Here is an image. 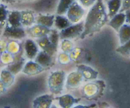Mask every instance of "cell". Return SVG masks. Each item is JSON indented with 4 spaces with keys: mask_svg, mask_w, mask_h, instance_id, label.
<instances>
[{
    "mask_svg": "<svg viewBox=\"0 0 130 108\" xmlns=\"http://www.w3.org/2000/svg\"><path fill=\"white\" fill-rule=\"evenodd\" d=\"M77 69H78L79 72H80L82 75V76H83L86 80H92V79H95L97 78L98 72L88 66L80 65L77 66Z\"/></svg>",
    "mask_w": 130,
    "mask_h": 108,
    "instance_id": "10",
    "label": "cell"
},
{
    "mask_svg": "<svg viewBox=\"0 0 130 108\" xmlns=\"http://www.w3.org/2000/svg\"><path fill=\"white\" fill-rule=\"evenodd\" d=\"M21 22L24 25H30L34 22L33 15L30 12H22Z\"/></svg>",
    "mask_w": 130,
    "mask_h": 108,
    "instance_id": "19",
    "label": "cell"
},
{
    "mask_svg": "<svg viewBox=\"0 0 130 108\" xmlns=\"http://www.w3.org/2000/svg\"><path fill=\"white\" fill-rule=\"evenodd\" d=\"M8 11L6 6L3 5H0V24L5 21L7 18Z\"/></svg>",
    "mask_w": 130,
    "mask_h": 108,
    "instance_id": "22",
    "label": "cell"
},
{
    "mask_svg": "<svg viewBox=\"0 0 130 108\" xmlns=\"http://www.w3.org/2000/svg\"><path fill=\"white\" fill-rule=\"evenodd\" d=\"M116 51L123 55H130V39L126 43L122 44L120 47L117 48Z\"/></svg>",
    "mask_w": 130,
    "mask_h": 108,
    "instance_id": "20",
    "label": "cell"
},
{
    "mask_svg": "<svg viewBox=\"0 0 130 108\" xmlns=\"http://www.w3.org/2000/svg\"><path fill=\"white\" fill-rule=\"evenodd\" d=\"M85 27L83 22H81L75 25H71L68 27L61 30L60 33V38L61 39H74L76 38H79L83 33Z\"/></svg>",
    "mask_w": 130,
    "mask_h": 108,
    "instance_id": "2",
    "label": "cell"
},
{
    "mask_svg": "<svg viewBox=\"0 0 130 108\" xmlns=\"http://www.w3.org/2000/svg\"><path fill=\"white\" fill-rule=\"evenodd\" d=\"M50 30L48 29V27L38 25V24L29 30V34H31L32 36L35 37V38H37V37L41 38V37L47 35L50 33Z\"/></svg>",
    "mask_w": 130,
    "mask_h": 108,
    "instance_id": "13",
    "label": "cell"
},
{
    "mask_svg": "<svg viewBox=\"0 0 130 108\" xmlns=\"http://www.w3.org/2000/svg\"><path fill=\"white\" fill-rule=\"evenodd\" d=\"M119 39L121 44H124L130 39V25L123 24L119 31Z\"/></svg>",
    "mask_w": 130,
    "mask_h": 108,
    "instance_id": "16",
    "label": "cell"
},
{
    "mask_svg": "<svg viewBox=\"0 0 130 108\" xmlns=\"http://www.w3.org/2000/svg\"><path fill=\"white\" fill-rule=\"evenodd\" d=\"M105 1H109V0H105Z\"/></svg>",
    "mask_w": 130,
    "mask_h": 108,
    "instance_id": "27",
    "label": "cell"
},
{
    "mask_svg": "<svg viewBox=\"0 0 130 108\" xmlns=\"http://www.w3.org/2000/svg\"><path fill=\"white\" fill-rule=\"evenodd\" d=\"M54 22L55 26L60 30L66 29L71 25V21L69 20L68 18H66V17L60 15H57L55 17V20Z\"/></svg>",
    "mask_w": 130,
    "mask_h": 108,
    "instance_id": "17",
    "label": "cell"
},
{
    "mask_svg": "<svg viewBox=\"0 0 130 108\" xmlns=\"http://www.w3.org/2000/svg\"><path fill=\"white\" fill-rule=\"evenodd\" d=\"M36 60L39 65L44 67L50 66L52 64V56L50 55L44 51L40 52L38 53V55H37Z\"/></svg>",
    "mask_w": 130,
    "mask_h": 108,
    "instance_id": "14",
    "label": "cell"
},
{
    "mask_svg": "<svg viewBox=\"0 0 130 108\" xmlns=\"http://www.w3.org/2000/svg\"><path fill=\"white\" fill-rule=\"evenodd\" d=\"M3 35L8 38H13V39H21L25 37V33L24 29L20 27H15L7 26L4 31Z\"/></svg>",
    "mask_w": 130,
    "mask_h": 108,
    "instance_id": "6",
    "label": "cell"
},
{
    "mask_svg": "<svg viewBox=\"0 0 130 108\" xmlns=\"http://www.w3.org/2000/svg\"><path fill=\"white\" fill-rule=\"evenodd\" d=\"M5 1H9V0H5Z\"/></svg>",
    "mask_w": 130,
    "mask_h": 108,
    "instance_id": "26",
    "label": "cell"
},
{
    "mask_svg": "<svg viewBox=\"0 0 130 108\" xmlns=\"http://www.w3.org/2000/svg\"><path fill=\"white\" fill-rule=\"evenodd\" d=\"M75 1V0H60L57 10V13L60 15H63L67 13L69 8Z\"/></svg>",
    "mask_w": 130,
    "mask_h": 108,
    "instance_id": "18",
    "label": "cell"
},
{
    "mask_svg": "<svg viewBox=\"0 0 130 108\" xmlns=\"http://www.w3.org/2000/svg\"><path fill=\"white\" fill-rule=\"evenodd\" d=\"M25 50L27 57L30 59H33L37 55L38 48L36 43L31 39H27L25 43Z\"/></svg>",
    "mask_w": 130,
    "mask_h": 108,
    "instance_id": "11",
    "label": "cell"
},
{
    "mask_svg": "<svg viewBox=\"0 0 130 108\" xmlns=\"http://www.w3.org/2000/svg\"><path fill=\"white\" fill-rule=\"evenodd\" d=\"M108 13L105 11V7L103 0H97L91 7L86 16L84 30L80 39H84L89 34L99 31L108 21Z\"/></svg>",
    "mask_w": 130,
    "mask_h": 108,
    "instance_id": "1",
    "label": "cell"
},
{
    "mask_svg": "<svg viewBox=\"0 0 130 108\" xmlns=\"http://www.w3.org/2000/svg\"><path fill=\"white\" fill-rule=\"evenodd\" d=\"M130 9V0H122V6L119 12H124Z\"/></svg>",
    "mask_w": 130,
    "mask_h": 108,
    "instance_id": "24",
    "label": "cell"
},
{
    "mask_svg": "<svg viewBox=\"0 0 130 108\" xmlns=\"http://www.w3.org/2000/svg\"><path fill=\"white\" fill-rule=\"evenodd\" d=\"M126 21V14L124 12H119L114 15L110 20L108 25L111 26L116 31H119L120 28L123 26Z\"/></svg>",
    "mask_w": 130,
    "mask_h": 108,
    "instance_id": "7",
    "label": "cell"
},
{
    "mask_svg": "<svg viewBox=\"0 0 130 108\" xmlns=\"http://www.w3.org/2000/svg\"><path fill=\"white\" fill-rule=\"evenodd\" d=\"M37 43H38L39 47L44 50V52L49 54L50 55L52 56L57 51V46L54 45L51 43L47 35L39 38V39L37 40Z\"/></svg>",
    "mask_w": 130,
    "mask_h": 108,
    "instance_id": "5",
    "label": "cell"
},
{
    "mask_svg": "<svg viewBox=\"0 0 130 108\" xmlns=\"http://www.w3.org/2000/svg\"><path fill=\"white\" fill-rule=\"evenodd\" d=\"M85 13V11L83 8L78 3L74 1L69 8L67 15L70 21L72 22H77L81 20Z\"/></svg>",
    "mask_w": 130,
    "mask_h": 108,
    "instance_id": "4",
    "label": "cell"
},
{
    "mask_svg": "<svg viewBox=\"0 0 130 108\" xmlns=\"http://www.w3.org/2000/svg\"><path fill=\"white\" fill-rule=\"evenodd\" d=\"M22 13L18 11H13L8 16V21L10 26L19 27L22 24Z\"/></svg>",
    "mask_w": 130,
    "mask_h": 108,
    "instance_id": "12",
    "label": "cell"
},
{
    "mask_svg": "<svg viewBox=\"0 0 130 108\" xmlns=\"http://www.w3.org/2000/svg\"><path fill=\"white\" fill-rule=\"evenodd\" d=\"M65 74L63 71L54 72L49 79V86L52 92L58 94L62 90L64 83Z\"/></svg>",
    "mask_w": 130,
    "mask_h": 108,
    "instance_id": "3",
    "label": "cell"
},
{
    "mask_svg": "<svg viewBox=\"0 0 130 108\" xmlns=\"http://www.w3.org/2000/svg\"><path fill=\"white\" fill-rule=\"evenodd\" d=\"M126 14V22L128 24H130V9L126 10L125 11Z\"/></svg>",
    "mask_w": 130,
    "mask_h": 108,
    "instance_id": "25",
    "label": "cell"
},
{
    "mask_svg": "<svg viewBox=\"0 0 130 108\" xmlns=\"http://www.w3.org/2000/svg\"><path fill=\"white\" fill-rule=\"evenodd\" d=\"M122 6V0H109L107 1L108 17L112 19L119 12Z\"/></svg>",
    "mask_w": 130,
    "mask_h": 108,
    "instance_id": "8",
    "label": "cell"
},
{
    "mask_svg": "<svg viewBox=\"0 0 130 108\" xmlns=\"http://www.w3.org/2000/svg\"><path fill=\"white\" fill-rule=\"evenodd\" d=\"M49 36H48V38H49L50 41L52 44L54 45L57 46L58 42V39H59L60 35L58 33V32L55 29H52L50 30V33H48Z\"/></svg>",
    "mask_w": 130,
    "mask_h": 108,
    "instance_id": "21",
    "label": "cell"
},
{
    "mask_svg": "<svg viewBox=\"0 0 130 108\" xmlns=\"http://www.w3.org/2000/svg\"><path fill=\"white\" fill-rule=\"evenodd\" d=\"M83 6L85 8L91 7L97 0H79Z\"/></svg>",
    "mask_w": 130,
    "mask_h": 108,
    "instance_id": "23",
    "label": "cell"
},
{
    "mask_svg": "<svg viewBox=\"0 0 130 108\" xmlns=\"http://www.w3.org/2000/svg\"><path fill=\"white\" fill-rule=\"evenodd\" d=\"M55 22V15H39L36 18V22L38 25L51 27Z\"/></svg>",
    "mask_w": 130,
    "mask_h": 108,
    "instance_id": "15",
    "label": "cell"
},
{
    "mask_svg": "<svg viewBox=\"0 0 130 108\" xmlns=\"http://www.w3.org/2000/svg\"><path fill=\"white\" fill-rule=\"evenodd\" d=\"M53 97L52 95H44L36 98L34 100V107H49Z\"/></svg>",
    "mask_w": 130,
    "mask_h": 108,
    "instance_id": "9",
    "label": "cell"
}]
</instances>
